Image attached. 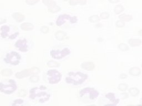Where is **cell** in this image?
<instances>
[{
  "label": "cell",
  "mask_w": 142,
  "mask_h": 106,
  "mask_svg": "<svg viewBox=\"0 0 142 106\" xmlns=\"http://www.w3.org/2000/svg\"><path fill=\"white\" fill-rule=\"evenodd\" d=\"M88 77L87 74L81 72L70 71L68 73L66 77V81L69 83H73L75 85L82 83L86 80Z\"/></svg>",
  "instance_id": "cell-1"
},
{
  "label": "cell",
  "mask_w": 142,
  "mask_h": 106,
  "mask_svg": "<svg viewBox=\"0 0 142 106\" xmlns=\"http://www.w3.org/2000/svg\"><path fill=\"white\" fill-rule=\"evenodd\" d=\"M21 59V55L16 51H11L7 53L4 61L6 63L12 65H17L20 63Z\"/></svg>",
  "instance_id": "cell-2"
},
{
  "label": "cell",
  "mask_w": 142,
  "mask_h": 106,
  "mask_svg": "<svg viewBox=\"0 0 142 106\" xmlns=\"http://www.w3.org/2000/svg\"><path fill=\"white\" fill-rule=\"evenodd\" d=\"M40 69L38 67H34L31 68V69H26L22 71L18 72L16 73L15 76L18 79H22V78L26 77L29 76L36 75L40 73Z\"/></svg>",
  "instance_id": "cell-3"
},
{
  "label": "cell",
  "mask_w": 142,
  "mask_h": 106,
  "mask_svg": "<svg viewBox=\"0 0 142 106\" xmlns=\"http://www.w3.org/2000/svg\"><path fill=\"white\" fill-rule=\"evenodd\" d=\"M71 53L70 50L67 48L63 49L62 50H52L50 52L51 57L55 59H62L67 56L70 55Z\"/></svg>",
  "instance_id": "cell-4"
},
{
  "label": "cell",
  "mask_w": 142,
  "mask_h": 106,
  "mask_svg": "<svg viewBox=\"0 0 142 106\" xmlns=\"http://www.w3.org/2000/svg\"><path fill=\"white\" fill-rule=\"evenodd\" d=\"M47 75L50 83L52 84L58 83L62 77V74L56 70H50L47 73Z\"/></svg>",
  "instance_id": "cell-5"
},
{
  "label": "cell",
  "mask_w": 142,
  "mask_h": 106,
  "mask_svg": "<svg viewBox=\"0 0 142 106\" xmlns=\"http://www.w3.org/2000/svg\"><path fill=\"white\" fill-rule=\"evenodd\" d=\"M15 47L22 52H26L28 51L27 41L26 39H20L16 41Z\"/></svg>",
  "instance_id": "cell-6"
},
{
  "label": "cell",
  "mask_w": 142,
  "mask_h": 106,
  "mask_svg": "<svg viewBox=\"0 0 142 106\" xmlns=\"http://www.w3.org/2000/svg\"><path fill=\"white\" fill-rule=\"evenodd\" d=\"M81 67L83 69L87 71H92L94 69L95 65L91 61L84 62L81 64Z\"/></svg>",
  "instance_id": "cell-7"
},
{
  "label": "cell",
  "mask_w": 142,
  "mask_h": 106,
  "mask_svg": "<svg viewBox=\"0 0 142 106\" xmlns=\"http://www.w3.org/2000/svg\"><path fill=\"white\" fill-rule=\"evenodd\" d=\"M128 43L129 46L132 47H137L142 44V41L140 39L131 38L128 41Z\"/></svg>",
  "instance_id": "cell-8"
},
{
  "label": "cell",
  "mask_w": 142,
  "mask_h": 106,
  "mask_svg": "<svg viewBox=\"0 0 142 106\" xmlns=\"http://www.w3.org/2000/svg\"><path fill=\"white\" fill-rule=\"evenodd\" d=\"M141 73L142 71L141 69L138 67H132L129 70V75L134 77L139 76L141 75Z\"/></svg>",
  "instance_id": "cell-9"
},
{
  "label": "cell",
  "mask_w": 142,
  "mask_h": 106,
  "mask_svg": "<svg viewBox=\"0 0 142 106\" xmlns=\"http://www.w3.org/2000/svg\"><path fill=\"white\" fill-rule=\"evenodd\" d=\"M0 87H1V89L3 90V91H6V90L7 89V90H10V91L12 92L16 89V88L15 84L14 83H11V85H7V86L4 85H3V84L0 83Z\"/></svg>",
  "instance_id": "cell-10"
},
{
  "label": "cell",
  "mask_w": 142,
  "mask_h": 106,
  "mask_svg": "<svg viewBox=\"0 0 142 106\" xmlns=\"http://www.w3.org/2000/svg\"><path fill=\"white\" fill-rule=\"evenodd\" d=\"M10 31V28L8 26H3L1 28V35L3 38H5L7 37L8 35V33H9Z\"/></svg>",
  "instance_id": "cell-11"
},
{
  "label": "cell",
  "mask_w": 142,
  "mask_h": 106,
  "mask_svg": "<svg viewBox=\"0 0 142 106\" xmlns=\"http://www.w3.org/2000/svg\"><path fill=\"white\" fill-rule=\"evenodd\" d=\"M118 48L122 51H127L129 50V47L127 44L122 43L118 45Z\"/></svg>",
  "instance_id": "cell-12"
},
{
  "label": "cell",
  "mask_w": 142,
  "mask_h": 106,
  "mask_svg": "<svg viewBox=\"0 0 142 106\" xmlns=\"http://www.w3.org/2000/svg\"><path fill=\"white\" fill-rule=\"evenodd\" d=\"M66 36V33L63 31H58L55 34L56 39L58 41H62Z\"/></svg>",
  "instance_id": "cell-13"
},
{
  "label": "cell",
  "mask_w": 142,
  "mask_h": 106,
  "mask_svg": "<svg viewBox=\"0 0 142 106\" xmlns=\"http://www.w3.org/2000/svg\"><path fill=\"white\" fill-rule=\"evenodd\" d=\"M33 25L30 23H23L21 25V28L24 31H31L33 29Z\"/></svg>",
  "instance_id": "cell-14"
},
{
  "label": "cell",
  "mask_w": 142,
  "mask_h": 106,
  "mask_svg": "<svg viewBox=\"0 0 142 106\" xmlns=\"http://www.w3.org/2000/svg\"><path fill=\"white\" fill-rule=\"evenodd\" d=\"M129 92L131 96L133 97H135L139 95V90L136 87H132L129 90Z\"/></svg>",
  "instance_id": "cell-15"
},
{
  "label": "cell",
  "mask_w": 142,
  "mask_h": 106,
  "mask_svg": "<svg viewBox=\"0 0 142 106\" xmlns=\"http://www.w3.org/2000/svg\"><path fill=\"white\" fill-rule=\"evenodd\" d=\"M119 18H120V20H122V21L124 22H129L131 21L132 17L130 15H122L121 16H119Z\"/></svg>",
  "instance_id": "cell-16"
},
{
  "label": "cell",
  "mask_w": 142,
  "mask_h": 106,
  "mask_svg": "<svg viewBox=\"0 0 142 106\" xmlns=\"http://www.w3.org/2000/svg\"><path fill=\"white\" fill-rule=\"evenodd\" d=\"M13 73V71L12 70L9 69H3L1 71V74L4 76H9L10 75H12Z\"/></svg>",
  "instance_id": "cell-17"
},
{
  "label": "cell",
  "mask_w": 142,
  "mask_h": 106,
  "mask_svg": "<svg viewBox=\"0 0 142 106\" xmlns=\"http://www.w3.org/2000/svg\"><path fill=\"white\" fill-rule=\"evenodd\" d=\"M47 65L49 67H58L60 66V64L57 62L54 61H50L47 63Z\"/></svg>",
  "instance_id": "cell-18"
},
{
  "label": "cell",
  "mask_w": 142,
  "mask_h": 106,
  "mask_svg": "<svg viewBox=\"0 0 142 106\" xmlns=\"http://www.w3.org/2000/svg\"><path fill=\"white\" fill-rule=\"evenodd\" d=\"M118 90L121 91H125L128 89V85L126 83H121L118 86Z\"/></svg>",
  "instance_id": "cell-19"
},
{
  "label": "cell",
  "mask_w": 142,
  "mask_h": 106,
  "mask_svg": "<svg viewBox=\"0 0 142 106\" xmlns=\"http://www.w3.org/2000/svg\"><path fill=\"white\" fill-rule=\"evenodd\" d=\"M123 11V7L121 5H118L115 7L114 12L116 14H119L122 12Z\"/></svg>",
  "instance_id": "cell-20"
},
{
  "label": "cell",
  "mask_w": 142,
  "mask_h": 106,
  "mask_svg": "<svg viewBox=\"0 0 142 106\" xmlns=\"http://www.w3.org/2000/svg\"><path fill=\"white\" fill-rule=\"evenodd\" d=\"M115 25H116L117 28H123V27H124L125 22L122 21V20H119V21H117V22L115 23Z\"/></svg>",
  "instance_id": "cell-21"
},
{
  "label": "cell",
  "mask_w": 142,
  "mask_h": 106,
  "mask_svg": "<svg viewBox=\"0 0 142 106\" xmlns=\"http://www.w3.org/2000/svg\"><path fill=\"white\" fill-rule=\"evenodd\" d=\"M99 18L98 16H92L90 17V21L92 23H96V22H98L99 21Z\"/></svg>",
  "instance_id": "cell-22"
},
{
  "label": "cell",
  "mask_w": 142,
  "mask_h": 106,
  "mask_svg": "<svg viewBox=\"0 0 142 106\" xmlns=\"http://www.w3.org/2000/svg\"><path fill=\"white\" fill-rule=\"evenodd\" d=\"M39 80V77L36 75H33L30 77V81L32 82H37V81Z\"/></svg>",
  "instance_id": "cell-23"
},
{
  "label": "cell",
  "mask_w": 142,
  "mask_h": 106,
  "mask_svg": "<svg viewBox=\"0 0 142 106\" xmlns=\"http://www.w3.org/2000/svg\"><path fill=\"white\" fill-rule=\"evenodd\" d=\"M41 32L43 33L46 34L48 33V32H49V28H48L47 27L43 26V27H42L41 28Z\"/></svg>",
  "instance_id": "cell-24"
},
{
  "label": "cell",
  "mask_w": 142,
  "mask_h": 106,
  "mask_svg": "<svg viewBox=\"0 0 142 106\" xmlns=\"http://www.w3.org/2000/svg\"><path fill=\"white\" fill-rule=\"evenodd\" d=\"M101 17L102 19H108V18L109 17V15L108 13L104 12V13H102V14H101Z\"/></svg>",
  "instance_id": "cell-25"
},
{
  "label": "cell",
  "mask_w": 142,
  "mask_h": 106,
  "mask_svg": "<svg viewBox=\"0 0 142 106\" xmlns=\"http://www.w3.org/2000/svg\"><path fill=\"white\" fill-rule=\"evenodd\" d=\"M127 77H128V75H127V74H126L125 73H122L119 75V78L121 79H127Z\"/></svg>",
  "instance_id": "cell-26"
},
{
  "label": "cell",
  "mask_w": 142,
  "mask_h": 106,
  "mask_svg": "<svg viewBox=\"0 0 142 106\" xmlns=\"http://www.w3.org/2000/svg\"><path fill=\"white\" fill-rule=\"evenodd\" d=\"M19 32H16V33L14 34L13 35H12L11 36H10V37H9V38L10 39H15L16 37H17L18 35H19Z\"/></svg>",
  "instance_id": "cell-27"
},
{
  "label": "cell",
  "mask_w": 142,
  "mask_h": 106,
  "mask_svg": "<svg viewBox=\"0 0 142 106\" xmlns=\"http://www.w3.org/2000/svg\"><path fill=\"white\" fill-rule=\"evenodd\" d=\"M19 95L21 96H26V91L25 90H21L19 92Z\"/></svg>",
  "instance_id": "cell-28"
},
{
  "label": "cell",
  "mask_w": 142,
  "mask_h": 106,
  "mask_svg": "<svg viewBox=\"0 0 142 106\" xmlns=\"http://www.w3.org/2000/svg\"><path fill=\"white\" fill-rule=\"evenodd\" d=\"M106 97L109 98H112L114 97V95L112 93H109L107 95H106Z\"/></svg>",
  "instance_id": "cell-29"
},
{
  "label": "cell",
  "mask_w": 142,
  "mask_h": 106,
  "mask_svg": "<svg viewBox=\"0 0 142 106\" xmlns=\"http://www.w3.org/2000/svg\"><path fill=\"white\" fill-rule=\"evenodd\" d=\"M112 3H117L119 1V0H109Z\"/></svg>",
  "instance_id": "cell-30"
},
{
  "label": "cell",
  "mask_w": 142,
  "mask_h": 106,
  "mask_svg": "<svg viewBox=\"0 0 142 106\" xmlns=\"http://www.w3.org/2000/svg\"><path fill=\"white\" fill-rule=\"evenodd\" d=\"M138 34L140 36H142V29L140 30V31H139V32H138Z\"/></svg>",
  "instance_id": "cell-31"
},
{
  "label": "cell",
  "mask_w": 142,
  "mask_h": 106,
  "mask_svg": "<svg viewBox=\"0 0 142 106\" xmlns=\"http://www.w3.org/2000/svg\"><path fill=\"white\" fill-rule=\"evenodd\" d=\"M141 102L142 103V98L141 99Z\"/></svg>",
  "instance_id": "cell-32"
},
{
  "label": "cell",
  "mask_w": 142,
  "mask_h": 106,
  "mask_svg": "<svg viewBox=\"0 0 142 106\" xmlns=\"http://www.w3.org/2000/svg\"><path fill=\"white\" fill-rule=\"evenodd\" d=\"M142 106V105H138V106Z\"/></svg>",
  "instance_id": "cell-33"
},
{
  "label": "cell",
  "mask_w": 142,
  "mask_h": 106,
  "mask_svg": "<svg viewBox=\"0 0 142 106\" xmlns=\"http://www.w3.org/2000/svg\"><path fill=\"white\" fill-rule=\"evenodd\" d=\"M133 106V105H129V106Z\"/></svg>",
  "instance_id": "cell-34"
},
{
  "label": "cell",
  "mask_w": 142,
  "mask_h": 106,
  "mask_svg": "<svg viewBox=\"0 0 142 106\" xmlns=\"http://www.w3.org/2000/svg\"><path fill=\"white\" fill-rule=\"evenodd\" d=\"M141 67H142V64H141Z\"/></svg>",
  "instance_id": "cell-35"
},
{
  "label": "cell",
  "mask_w": 142,
  "mask_h": 106,
  "mask_svg": "<svg viewBox=\"0 0 142 106\" xmlns=\"http://www.w3.org/2000/svg\"></svg>",
  "instance_id": "cell-36"
}]
</instances>
